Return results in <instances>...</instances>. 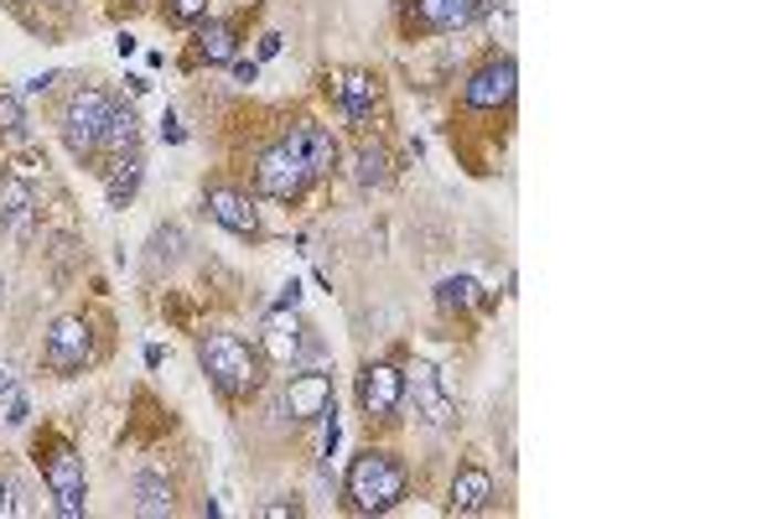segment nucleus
Masks as SVG:
<instances>
[{
  "label": "nucleus",
  "mask_w": 778,
  "mask_h": 519,
  "mask_svg": "<svg viewBox=\"0 0 778 519\" xmlns=\"http://www.w3.org/2000/svg\"><path fill=\"white\" fill-rule=\"evenodd\" d=\"M406 463L395 452H364L348 467V504L358 515H385L395 504L406 499Z\"/></svg>",
  "instance_id": "1"
},
{
  "label": "nucleus",
  "mask_w": 778,
  "mask_h": 519,
  "mask_svg": "<svg viewBox=\"0 0 778 519\" xmlns=\"http://www.w3.org/2000/svg\"><path fill=\"white\" fill-rule=\"evenodd\" d=\"M198 363L219 395H254L260 390V353L234 332H213L198 343Z\"/></svg>",
  "instance_id": "2"
},
{
  "label": "nucleus",
  "mask_w": 778,
  "mask_h": 519,
  "mask_svg": "<svg viewBox=\"0 0 778 519\" xmlns=\"http://www.w3.org/2000/svg\"><path fill=\"white\" fill-rule=\"evenodd\" d=\"M109 109L115 99L99 94V88H78L69 99V115H63V140H69L73 156H88L104 146V125H109Z\"/></svg>",
  "instance_id": "3"
},
{
  "label": "nucleus",
  "mask_w": 778,
  "mask_h": 519,
  "mask_svg": "<svg viewBox=\"0 0 778 519\" xmlns=\"http://www.w3.org/2000/svg\"><path fill=\"white\" fill-rule=\"evenodd\" d=\"M42 478H48L52 488V509L63 519H78L88 509V484H84V457L73 447H52L48 452V463H42Z\"/></svg>",
  "instance_id": "4"
},
{
  "label": "nucleus",
  "mask_w": 778,
  "mask_h": 519,
  "mask_svg": "<svg viewBox=\"0 0 778 519\" xmlns=\"http://www.w3.org/2000/svg\"><path fill=\"white\" fill-rule=\"evenodd\" d=\"M254 182H260V192H265V198H281V203H291V198H302V188L312 182V167L302 161V151H296L291 140H281L275 151L260 156Z\"/></svg>",
  "instance_id": "5"
},
{
  "label": "nucleus",
  "mask_w": 778,
  "mask_h": 519,
  "mask_svg": "<svg viewBox=\"0 0 778 519\" xmlns=\"http://www.w3.org/2000/svg\"><path fill=\"white\" fill-rule=\"evenodd\" d=\"M358 400H364V411L374 421H389V415L406 405V374L395 369V363H369L364 374H358Z\"/></svg>",
  "instance_id": "6"
},
{
  "label": "nucleus",
  "mask_w": 778,
  "mask_h": 519,
  "mask_svg": "<svg viewBox=\"0 0 778 519\" xmlns=\"http://www.w3.org/2000/svg\"><path fill=\"white\" fill-rule=\"evenodd\" d=\"M88 353H94V332H88L84 317H57L48 332V369L73 374L88 363Z\"/></svg>",
  "instance_id": "7"
},
{
  "label": "nucleus",
  "mask_w": 778,
  "mask_h": 519,
  "mask_svg": "<svg viewBox=\"0 0 778 519\" xmlns=\"http://www.w3.org/2000/svg\"><path fill=\"white\" fill-rule=\"evenodd\" d=\"M514 84H519V68H514V57H498V63H483V68L467 78L462 99L473 104V109H498V104L514 99Z\"/></svg>",
  "instance_id": "8"
},
{
  "label": "nucleus",
  "mask_w": 778,
  "mask_h": 519,
  "mask_svg": "<svg viewBox=\"0 0 778 519\" xmlns=\"http://www.w3.org/2000/svg\"><path fill=\"white\" fill-rule=\"evenodd\" d=\"M410 374H416V380H410V395H416L421 421H425V426H437V432H446V426H452V415H458V405H452V395L441 390L437 369H431V363H416Z\"/></svg>",
  "instance_id": "9"
},
{
  "label": "nucleus",
  "mask_w": 778,
  "mask_h": 519,
  "mask_svg": "<svg viewBox=\"0 0 778 519\" xmlns=\"http://www.w3.org/2000/svg\"><path fill=\"white\" fill-rule=\"evenodd\" d=\"M286 405L296 421H317V415L333 411V380L322 369H306V374H291L286 384Z\"/></svg>",
  "instance_id": "10"
},
{
  "label": "nucleus",
  "mask_w": 778,
  "mask_h": 519,
  "mask_svg": "<svg viewBox=\"0 0 778 519\" xmlns=\"http://www.w3.org/2000/svg\"><path fill=\"white\" fill-rule=\"evenodd\" d=\"M477 17V0H410V27L421 32H458Z\"/></svg>",
  "instance_id": "11"
},
{
  "label": "nucleus",
  "mask_w": 778,
  "mask_h": 519,
  "mask_svg": "<svg viewBox=\"0 0 778 519\" xmlns=\"http://www.w3.org/2000/svg\"><path fill=\"white\" fill-rule=\"evenodd\" d=\"M208 213H213V219H219L229 234H254V229H260V213H254V203H250V198H239V192H229V188L208 192Z\"/></svg>",
  "instance_id": "12"
},
{
  "label": "nucleus",
  "mask_w": 778,
  "mask_h": 519,
  "mask_svg": "<svg viewBox=\"0 0 778 519\" xmlns=\"http://www.w3.org/2000/svg\"><path fill=\"white\" fill-rule=\"evenodd\" d=\"M493 504V478L483 467H462L452 478V515H483Z\"/></svg>",
  "instance_id": "13"
},
{
  "label": "nucleus",
  "mask_w": 778,
  "mask_h": 519,
  "mask_svg": "<svg viewBox=\"0 0 778 519\" xmlns=\"http://www.w3.org/2000/svg\"><path fill=\"white\" fill-rule=\"evenodd\" d=\"M32 224V188H27V177L11 172L0 177V229H27Z\"/></svg>",
  "instance_id": "14"
},
{
  "label": "nucleus",
  "mask_w": 778,
  "mask_h": 519,
  "mask_svg": "<svg viewBox=\"0 0 778 519\" xmlns=\"http://www.w3.org/2000/svg\"><path fill=\"white\" fill-rule=\"evenodd\" d=\"M291 146L302 151V161L312 167V177L317 172H333V156H338V140L327 136L322 125H302L296 136H291Z\"/></svg>",
  "instance_id": "15"
},
{
  "label": "nucleus",
  "mask_w": 778,
  "mask_h": 519,
  "mask_svg": "<svg viewBox=\"0 0 778 519\" xmlns=\"http://www.w3.org/2000/svg\"><path fill=\"white\" fill-rule=\"evenodd\" d=\"M338 99H343V109H348V120L364 125L374 115L379 88H374V78H364V73H343V78H338Z\"/></svg>",
  "instance_id": "16"
},
{
  "label": "nucleus",
  "mask_w": 778,
  "mask_h": 519,
  "mask_svg": "<svg viewBox=\"0 0 778 519\" xmlns=\"http://www.w3.org/2000/svg\"><path fill=\"white\" fill-rule=\"evenodd\" d=\"M136 515H171V488L161 473H140L136 478Z\"/></svg>",
  "instance_id": "17"
},
{
  "label": "nucleus",
  "mask_w": 778,
  "mask_h": 519,
  "mask_svg": "<svg viewBox=\"0 0 778 519\" xmlns=\"http://www.w3.org/2000/svg\"><path fill=\"white\" fill-rule=\"evenodd\" d=\"M198 47H203L208 63H234V27H229V21H203Z\"/></svg>",
  "instance_id": "18"
},
{
  "label": "nucleus",
  "mask_w": 778,
  "mask_h": 519,
  "mask_svg": "<svg viewBox=\"0 0 778 519\" xmlns=\"http://www.w3.org/2000/svg\"><path fill=\"white\" fill-rule=\"evenodd\" d=\"M302 343H306V338L291 328V322L271 317V328H265V348H271L275 363H296V359H302Z\"/></svg>",
  "instance_id": "19"
},
{
  "label": "nucleus",
  "mask_w": 778,
  "mask_h": 519,
  "mask_svg": "<svg viewBox=\"0 0 778 519\" xmlns=\"http://www.w3.org/2000/svg\"><path fill=\"white\" fill-rule=\"evenodd\" d=\"M358 188H385L389 182V156L379 151V146H364V151H358Z\"/></svg>",
  "instance_id": "20"
},
{
  "label": "nucleus",
  "mask_w": 778,
  "mask_h": 519,
  "mask_svg": "<svg viewBox=\"0 0 778 519\" xmlns=\"http://www.w3.org/2000/svg\"><path fill=\"white\" fill-rule=\"evenodd\" d=\"M0 136H11V140L32 136V120H27V109H21V94H0Z\"/></svg>",
  "instance_id": "21"
},
{
  "label": "nucleus",
  "mask_w": 778,
  "mask_h": 519,
  "mask_svg": "<svg viewBox=\"0 0 778 519\" xmlns=\"http://www.w3.org/2000/svg\"><path fill=\"white\" fill-rule=\"evenodd\" d=\"M136 140V109L130 104H115L109 109V125H104V146H130Z\"/></svg>",
  "instance_id": "22"
},
{
  "label": "nucleus",
  "mask_w": 778,
  "mask_h": 519,
  "mask_svg": "<svg viewBox=\"0 0 778 519\" xmlns=\"http://www.w3.org/2000/svg\"><path fill=\"white\" fill-rule=\"evenodd\" d=\"M140 188V156L136 151H130V156H125V161H119V172L115 177H109V203H125V198H130V192H136Z\"/></svg>",
  "instance_id": "23"
},
{
  "label": "nucleus",
  "mask_w": 778,
  "mask_h": 519,
  "mask_svg": "<svg viewBox=\"0 0 778 519\" xmlns=\"http://www.w3.org/2000/svg\"><path fill=\"white\" fill-rule=\"evenodd\" d=\"M441 307H473L477 301V280L473 276H458V280H441Z\"/></svg>",
  "instance_id": "24"
},
{
  "label": "nucleus",
  "mask_w": 778,
  "mask_h": 519,
  "mask_svg": "<svg viewBox=\"0 0 778 519\" xmlns=\"http://www.w3.org/2000/svg\"><path fill=\"white\" fill-rule=\"evenodd\" d=\"M208 11V0H167V21L187 27V21H198Z\"/></svg>",
  "instance_id": "25"
},
{
  "label": "nucleus",
  "mask_w": 778,
  "mask_h": 519,
  "mask_svg": "<svg viewBox=\"0 0 778 519\" xmlns=\"http://www.w3.org/2000/svg\"><path fill=\"white\" fill-rule=\"evenodd\" d=\"M260 515H265V519H296V515H302V504H296V499H275V504H260Z\"/></svg>",
  "instance_id": "26"
},
{
  "label": "nucleus",
  "mask_w": 778,
  "mask_h": 519,
  "mask_svg": "<svg viewBox=\"0 0 778 519\" xmlns=\"http://www.w3.org/2000/svg\"><path fill=\"white\" fill-rule=\"evenodd\" d=\"M11 395H17V363L0 359V400H11Z\"/></svg>",
  "instance_id": "27"
},
{
  "label": "nucleus",
  "mask_w": 778,
  "mask_h": 519,
  "mask_svg": "<svg viewBox=\"0 0 778 519\" xmlns=\"http://www.w3.org/2000/svg\"><path fill=\"white\" fill-rule=\"evenodd\" d=\"M234 78H239V84H254V78H260V68H254V63H244V57H234Z\"/></svg>",
  "instance_id": "28"
},
{
  "label": "nucleus",
  "mask_w": 778,
  "mask_h": 519,
  "mask_svg": "<svg viewBox=\"0 0 778 519\" xmlns=\"http://www.w3.org/2000/svg\"><path fill=\"white\" fill-rule=\"evenodd\" d=\"M6 421H11V426H21V421H27V395H11V415H6Z\"/></svg>",
  "instance_id": "29"
},
{
  "label": "nucleus",
  "mask_w": 778,
  "mask_h": 519,
  "mask_svg": "<svg viewBox=\"0 0 778 519\" xmlns=\"http://www.w3.org/2000/svg\"><path fill=\"white\" fill-rule=\"evenodd\" d=\"M161 136H167L171 146H182V140H187V130H182V125H177V120H171V115H167V120H161Z\"/></svg>",
  "instance_id": "30"
},
{
  "label": "nucleus",
  "mask_w": 778,
  "mask_h": 519,
  "mask_svg": "<svg viewBox=\"0 0 778 519\" xmlns=\"http://www.w3.org/2000/svg\"><path fill=\"white\" fill-rule=\"evenodd\" d=\"M6 515H17V499H11V484L0 478V519H6Z\"/></svg>",
  "instance_id": "31"
},
{
  "label": "nucleus",
  "mask_w": 778,
  "mask_h": 519,
  "mask_svg": "<svg viewBox=\"0 0 778 519\" xmlns=\"http://www.w3.org/2000/svg\"><path fill=\"white\" fill-rule=\"evenodd\" d=\"M0 286H6V280H0Z\"/></svg>",
  "instance_id": "32"
}]
</instances>
